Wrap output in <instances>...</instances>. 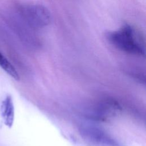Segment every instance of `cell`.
Wrapping results in <instances>:
<instances>
[{
	"mask_svg": "<svg viewBox=\"0 0 146 146\" xmlns=\"http://www.w3.org/2000/svg\"><path fill=\"white\" fill-rule=\"evenodd\" d=\"M106 39L116 48L135 55H145V44L140 34L128 24L106 33Z\"/></svg>",
	"mask_w": 146,
	"mask_h": 146,
	"instance_id": "1",
	"label": "cell"
},
{
	"mask_svg": "<svg viewBox=\"0 0 146 146\" xmlns=\"http://www.w3.org/2000/svg\"><path fill=\"white\" fill-rule=\"evenodd\" d=\"M1 113L5 124L11 127L14 119V108L10 96H7L1 102Z\"/></svg>",
	"mask_w": 146,
	"mask_h": 146,
	"instance_id": "5",
	"label": "cell"
},
{
	"mask_svg": "<svg viewBox=\"0 0 146 146\" xmlns=\"http://www.w3.org/2000/svg\"><path fill=\"white\" fill-rule=\"evenodd\" d=\"M16 13L25 22L36 31L44 28L51 22V13L48 9L42 5H22L17 8Z\"/></svg>",
	"mask_w": 146,
	"mask_h": 146,
	"instance_id": "2",
	"label": "cell"
},
{
	"mask_svg": "<svg viewBox=\"0 0 146 146\" xmlns=\"http://www.w3.org/2000/svg\"><path fill=\"white\" fill-rule=\"evenodd\" d=\"M79 131L82 138L90 146H123L118 140L95 125H82Z\"/></svg>",
	"mask_w": 146,
	"mask_h": 146,
	"instance_id": "3",
	"label": "cell"
},
{
	"mask_svg": "<svg viewBox=\"0 0 146 146\" xmlns=\"http://www.w3.org/2000/svg\"><path fill=\"white\" fill-rule=\"evenodd\" d=\"M0 67L14 79L17 80H18L19 79V74L17 72L16 69L1 52H0Z\"/></svg>",
	"mask_w": 146,
	"mask_h": 146,
	"instance_id": "6",
	"label": "cell"
},
{
	"mask_svg": "<svg viewBox=\"0 0 146 146\" xmlns=\"http://www.w3.org/2000/svg\"><path fill=\"white\" fill-rule=\"evenodd\" d=\"M11 27L19 39L27 46L37 49L41 45L36 30L25 22L15 13L10 17Z\"/></svg>",
	"mask_w": 146,
	"mask_h": 146,
	"instance_id": "4",
	"label": "cell"
}]
</instances>
